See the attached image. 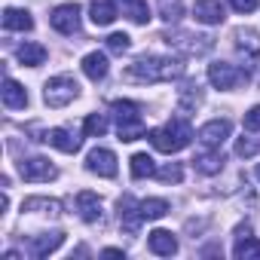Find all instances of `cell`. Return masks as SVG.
<instances>
[{"label":"cell","instance_id":"cell-16","mask_svg":"<svg viewBox=\"0 0 260 260\" xmlns=\"http://www.w3.org/2000/svg\"><path fill=\"white\" fill-rule=\"evenodd\" d=\"M236 46H239V55L254 68L257 61H260V40H257V34L254 31H236Z\"/></svg>","mask_w":260,"mask_h":260},{"label":"cell","instance_id":"cell-1","mask_svg":"<svg viewBox=\"0 0 260 260\" xmlns=\"http://www.w3.org/2000/svg\"><path fill=\"white\" fill-rule=\"evenodd\" d=\"M184 74V64L178 58H166V55H144L138 61H132L125 68V80L128 83H172Z\"/></svg>","mask_w":260,"mask_h":260},{"label":"cell","instance_id":"cell-25","mask_svg":"<svg viewBox=\"0 0 260 260\" xmlns=\"http://www.w3.org/2000/svg\"><path fill=\"white\" fill-rule=\"evenodd\" d=\"M22 211H34V214H61V205L55 199H43V196H31L22 202Z\"/></svg>","mask_w":260,"mask_h":260},{"label":"cell","instance_id":"cell-35","mask_svg":"<svg viewBox=\"0 0 260 260\" xmlns=\"http://www.w3.org/2000/svg\"><path fill=\"white\" fill-rule=\"evenodd\" d=\"M245 128H248V132H260V104H254L245 113Z\"/></svg>","mask_w":260,"mask_h":260},{"label":"cell","instance_id":"cell-24","mask_svg":"<svg viewBox=\"0 0 260 260\" xmlns=\"http://www.w3.org/2000/svg\"><path fill=\"white\" fill-rule=\"evenodd\" d=\"M193 166H196V172H202V175H217V172L223 169L220 147H211V153H199V156L193 159Z\"/></svg>","mask_w":260,"mask_h":260},{"label":"cell","instance_id":"cell-31","mask_svg":"<svg viewBox=\"0 0 260 260\" xmlns=\"http://www.w3.org/2000/svg\"><path fill=\"white\" fill-rule=\"evenodd\" d=\"M260 153V138L254 141V138H239L236 141V156H242V159H251V156H257Z\"/></svg>","mask_w":260,"mask_h":260},{"label":"cell","instance_id":"cell-19","mask_svg":"<svg viewBox=\"0 0 260 260\" xmlns=\"http://www.w3.org/2000/svg\"><path fill=\"white\" fill-rule=\"evenodd\" d=\"M116 4L122 7V16L128 22H135V25H147L150 22V7H147V0H116Z\"/></svg>","mask_w":260,"mask_h":260},{"label":"cell","instance_id":"cell-29","mask_svg":"<svg viewBox=\"0 0 260 260\" xmlns=\"http://www.w3.org/2000/svg\"><path fill=\"white\" fill-rule=\"evenodd\" d=\"M141 214H144V220H159V217L169 214V202L166 199H144L141 202Z\"/></svg>","mask_w":260,"mask_h":260},{"label":"cell","instance_id":"cell-5","mask_svg":"<svg viewBox=\"0 0 260 260\" xmlns=\"http://www.w3.org/2000/svg\"><path fill=\"white\" fill-rule=\"evenodd\" d=\"M162 40H166L169 46L187 52V55H205V52L214 46L211 37H205V34H187V31H181V34H166Z\"/></svg>","mask_w":260,"mask_h":260},{"label":"cell","instance_id":"cell-11","mask_svg":"<svg viewBox=\"0 0 260 260\" xmlns=\"http://www.w3.org/2000/svg\"><path fill=\"white\" fill-rule=\"evenodd\" d=\"M230 119H211V122H205L202 128H199V141L205 144V147H220L226 138H230Z\"/></svg>","mask_w":260,"mask_h":260},{"label":"cell","instance_id":"cell-3","mask_svg":"<svg viewBox=\"0 0 260 260\" xmlns=\"http://www.w3.org/2000/svg\"><path fill=\"white\" fill-rule=\"evenodd\" d=\"M110 110H113V119H116L119 141H138L147 132V125L141 119V107L135 101H113Z\"/></svg>","mask_w":260,"mask_h":260},{"label":"cell","instance_id":"cell-14","mask_svg":"<svg viewBox=\"0 0 260 260\" xmlns=\"http://www.w3.org/2000/svg\"><path fill=\"white\" fill-rule=\"evenodd\" d=\"M193 19L202 22V25H220V22H223V7H220V0H196Z\"/></svg>","mask_w":260,"mask_h":260},{"label":"cell","instance_id":"cell-15","mask_svg":"<svg viewBox=\"0 0 260 260\" xmlns=\"http://www.w3.org/2000/svg\"><path fill=\"white\" fill-rule=\"evenodd\" d=\"M43 141L52 144V147L61 150V153H77V150H80V138L71 135L68 128H49V132L43 135Z\"/></svg>","mask_w":260,"mask_h":260},{"label":"cell","instance_id":"cell-27","mask_svg":"<svg viewBox=\"0 0 260 260\" xmlns=\"http://www.w3.org/2000/svg\"><path fill=\"white\" fill-rule=\"evenodd\" d=\"M150 175H156V166H153V156H147V153H135L132 156V178H150Z\"/></svg>","mask_w":260,"mask_h":260},{"label":"cell","instance_id":"cell-9","mask_svg":"<svg viewBox=\"0 0 260 260\" xmlns=\"http://www.w3.org/2000/svg\"><path fill=\"white\" fill-rule=\"evenodd\" d=\"M86 169H89L92 175H98V178H113V175H116V156H113V150H107V147L89 150Z\"/></svg>","mask_w":260,"mask_h":260},{"label":"cell","instance_id":"cell-21","mask_svg":"<svg viewBox=\"0 0 260 260\" xmlns=\"http://www.w3.org/2000/svg\"><path fill=\"white\" fill-rule=\"evenodd\" d=\"M4 104H7L10 110L28 107V92H25V86H19L13 77H7V83H4Z\"/></svg>","mask_w":260,"mask_h":260},{"label":"cell","instance_id":"cell-8","mask_svg":"<svg viewBox=\"0 0 260 260\" xmlns=\"http://www.w3.org/2000/svg\"><path fill=\"white\" fill-rule=\"evenodd\" d=\"M49 25L58 31V34H77L80 28V7L77 4H61L49 13Z\"/></svg>","mask_w":260,"mask_h":260},{"label":"cell","instance_id":"cell-22","mask_svg":"<svg viewBox=\"0 0 260 260\" xmlns=\"http://www.w3.org/2000/svg\"><path fill=\"white\" fill-rule=\"evenodd\" d=\"M16 58L22 64H28V68H40L46 61V46H40V43H22L16 49Z\"/></svg>","mask_w":260,"mask_h":260},{"label":"cell","instance_id":"cell-6","mask_svg":"<svg viewBox=\"0 0 260 260\" xmlns=\"http://www.w3.org/2000/svg\"><path fill=\"white\" fill-rule=\"evenodd\" d=\"M208 80H211V86H214V89H236L239 83H245V80H248V74H245V71H239L236 64L214 61V64H208Z\"/></svg>","mask_w":260,"mask_h":260},{"label":"cell","instance_id":"cell-36","mask_svg":"<svg viewBox=\"0 0 260 260\" xmlns=\"http://www.w3.org/2000/svg\"><path fill=\"white\" fill-rule=\"evenodd\" d=\"M257 4H260V0H230V7H233L236 13H254Z\"/></svg>","mask_w":260,"mask_h":260},{"label":"cell","instance_id":"cell-10","mask_svg":"<svg viewBox=\"0 0 260 260\" xmlns=\"http://www.w3.org/2000/svg\"><path fill=\"white\" fill-rule=\"evenodd\" d=\"M233 257H236V260L260 257V239L251 236V226H248V223L236 226V248H233Z\"/></svg>","mask_w":260,"mask_h":260},{"label":"cell","instance_id":"cell-26","mask_svg":"<svg viewBox=\"0 0 260 260\" xmlns=\"http://www.w3.org/2000/svg\"><path fill=\"white\" fill-rule=\"evenodd\" d=\"M116 16H119V13H116V7H113V0H95V4H92V22H95L98 28L110 25Z\"/></svg>","mask_w":260,"mask_h":260},{"label":"cell","instance_id":"cell-23","mask_svg":"<svg viewBox=\"0 0 260 260\" xmlns=\"http://www.w3.org/2000/svg\"><path fill=\"white\" fill-rule=\"evenodd\" d=\"M83 74L89 77V80H104L107 77V55L104 52H89L86 58H83Z\"/></svg>","mask_w":260,"mask_h":260},{"label":"cell","instance_id":"cell-38","mask_svg":"<svg viewBox=\"0 0 260 260\" xmlns=\"http://www.w3.org/2000/svg\"><path fill=\"white\" fill-rule=\"evenodd\" d=\"M254 175H257V181H260V166H257V172H254Z\"/></svg>","mask_w":260,"mask_h":260},{"label":"cell","instance_id":"cell-13","mask_svg":"<svg viewBox=\"0 0 260 260\" xmlns=\"http://www.w3.org/2000/svg\"><path fill=\"white\" fill-rule=\"evenodd\" d=\"M61 242H64V233L61 230H55V233H40V236H34L31 239V245H28V251H31V257H49L52 251H58L61 248Z\"/></svg>","mask_w":260,"mask_h":260},{"label":"cell","instance_id":"cell-17","mask_svg":"<svg viewBox=\"0 0 260 260\" xmlns=\"http://www.w3.org/2000/svg\"><path fill=\"white\" fill-rule=\"evenodd\" d=\"M147 248H150L153 254H159V257H172V254L178 251V239H175L169 230H153V233L147 236Z\"/></svg>","mask_w":260,"mask_h":260},{"label":"cell","instance_id":"cell-20","mask_svg":"<svg viewBox=\"0 0 260 260\" xmlns=\"http://www.w3.org/2000/svg\"><path fill=\"white\" fill-rule=\"evenodd\" d=\"M4 28H7V31H31V28H34V19H31L28 10L7 7V10H4Z\"/></svg>","mask_w":260,"mask_h":260},{"label":"cell","instance_id":"cell-34","mask_svg":"<svg viewBox=\"0 0 260 260\" xmlns=\"http://www.w3.org/2000/svg\"><path fill=\"white\" fill-rule=\"evenodd\" d=\"M196 89H199V86H184V89H181V107L190 110V107H196V104L202 101V95H199Z\"/></svg>","mask_w":260,"mask_h":260},{"label":"cell","instance_id":"cell-7","mask_svg":"<svg viewBox=\"0 0 260 260\" xmlns=\"http://www.w3.org/2000/svg\"><path fill=\"white\" fill-rule=\"evenodd\" d=\"M19 175H22L25 181H31V184H43V181H52L58 172H55V166H52L49 159L31 156V159H22V162H19Z\"/></svg>","mask_w":260,"mask_h":260},{"label":"cell","instance_id":"cell-33","mask_svg":"<svg viewBox=\"0 0 260 260\" xmlns=\"http://www.w3.org/2000/svg\"><path fill=\"white\" fill-rule=\"evenodd\" d=\"M156 178H159V181H172V184H178V181L184 178V169H181V162H169L166 169L156 172Z\"/></svg>","mask_w":260,"mask_h":260},{"label":"cell","instance_id":"cell-28","mask_svg":"<svg viewBox=\"0 0 260 260\" xmlns=\"http://www.w3.org/2000/svg\"><path fill=\"white\" fill-rule=\"evenodd\" d=\"M156 7H159V19L169 22V25L184 16V4H181V0H156Z\"/></svg>","mask_w":260,"mask_h":260},{"label":"cell","instance_id":"cell-30","mask_svg":"<svg viewBox=\"0 0 260 260\" xmlns=\"http://www.w3.org/2000/svg\"><path fill=\"white\" fill-rule=\"evenodd\" d=\"M104 132H107V116H101V113H89V116H86V135L101 138Z\"/></svg>","mask_w":260,"mask_h":260},{"label":"cell","instance_id":"cell-37","mask_svg":"<svg viewBox=\"0 0 260 260\" xmlns=\"http://www.w3.org/2000/svg\"><path fill=\"white\" fill-rule=\"evenodd\" d=\"M101 254H104V257H122V248H104Z\"/></svg>","mask_w":260,"mask_h":260},{"label":"cell","instance_id":"cell-4","mask_svg":"<svg viewBox=\"0 0 260 260\" xmlns=\"http://www.w3.org/2000/svg\"><path fill=\"white\" fill-rule=\"evenodd\" d=\"M77 95H80V86H77V80L68 77V74H58V77H52V80L43 86V101H46L49 107H64V104H71Z\"/></svg>","mask_w":260,"mask_h":260},{"label":"cell","instance_id":"cell-32","mask_svg":"<svg viewBox=\"0 0 260 260\" xmlns=\"http://www.w3.org/2000/svg\"><path fill=\"white\" fill-rule=\"evenodd\" d=\"M128 46H132V37H128V34H110V37H107V49H110L113 55H122Z\"/></svg>","mask_w":260,"mask_h":260},{"label":"cell","instance_id":"cell-18","mask_svg":"<svg viewBox=\"0 0 260 260\" xmlns=\"http://www.w3.org/2000/svg\"><path fill=\"white\" fill-rule=\"evenodd\" d=\"M77 208H80V217L86 223H98L101 220V199L95 193H89V190L77 193Z\"/></svg>","mask_w":260,"mask_h":260},{"label":"cell","instance_id":"cell-2","mask_svg":"<svg viewBox=\"0 0 260 260\" xmlns=\"http://www.w3.org/2000/svg\"><path fill=\"white\" fill-rule=\"evenodd\" d=\"M190 141H193V128H190V122H187L184 116H175V119H169L162 128H153V132H150V144H153L159 153H178V150H184Z\"/></svg>","mask_w":260,"mask_h":260},{"label":"cell","instance_id":"cell-12","mask_svg":"<svg viewBox=\"0 0 260 260\" xmlns=\"http://www.w3.org/2000/svg\"><path fill=\"white\" fill-rule=\"evenodd\" d=\"M144 214H141V202H135L132 196H122L119 199V223L125 233H138Z\"/></svg>","mask_w":260,"mask_h":260}]
</instances>
